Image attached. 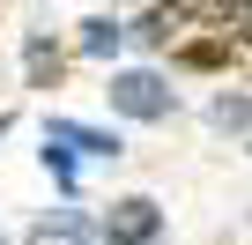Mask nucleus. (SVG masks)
Here are the masks:
<instances>
[{"mask_svg":"<svg viewBox=\"0 0 252 245\" xmlns=\"http://www.w3.org/2000/svg\"><path fill=\"white\" fill-rule=\"evenodd\" d=\"M111 111H126V119H171L178 111V89L163 82V74H149V67H134V74H111Z\"/></svg>","mask_w":252,"mask_h":245,"instance_id":"nucleus-1","label":"nucleus"},{"mask_svg":"<svg viewBox=\"0 0 252 245\" xmlns=\"http://www.w3.org/2000/svg\"><path fill=\"white\" fill-rule=\"evenodd\" d=\"M156 230H163V215H156V201H141V193H134V201H119V208L104 215V230H96V245H149Z\"/></svg>","mask_w":252,"mask_h":245,"instance_id":"nucleus-2","label":"nucleus"},{"mask_svg":"<svg viewBox=\"0 0 252 245\" xmlns=\"http://www.w3.org/2000/svg\"><path fill=\"white\" fill-rule=\"evenodd\" d=\"M45 141H52V149H82V156H119V141H111V134L74 127V119H52V127H45Z\"/></svg>","mask_w":252,"mask_h":245,"instance_id":"nucleus-3","label":"nucleus"},{"mask_svg":"<svg viewBox=\"0 0 252 245\" xmlns=\"http://www.w3.org/2000/svg\"><path fill=\"white\" fill-rule=\"evenodd\" d=\"M237 60V37L230 30H215V37H193L186 52H178V67H230Z\"/></svg>","mask_w":252,"mask_h":245,"instance_id":"nucleus-4","label":"nucleus"},{"mask_svg":"<svg viewBox=\"0 0 252 245\" xmlns=\"http://www.w3.org/2000/svg\"><path fill=\"white\" fill-rule=\"evenodd\" d=\"M30 245H96V230H89L82 215H52V223L30 230Z\"/></svg>","mask_w":252,"mask_h":245,"instance_id":"nucleus-5","label":"nucleus"},{"mask_svg":"<svg viewBox=\"0 0 252 245\" xmlns=\"http://www.w3.org/2000/svg\"><path fill=\"white\" fill-rule=\"evenodd\" d=\"M119 37H126V30H119V23H104V15H89V23H82V52H89V60L119 52Z\"/></svg>","mask_w":252,"mask_h":245,"instance_id":"nucleus-6","label":"nucleus"},{"mask_svg":"<svg viewBox=\"0 0 252 245\" xmlns=\"http://www.w3.org/2000/svg\"><path fill=\"white\" fill-rule=\"evenodd\" d=\"M208 119H215L222 134H252V97H222V104H215Z\"/></svg>","mask_w":252,"mask_h":245,"instance_id":"nucleus-7","label":"nucleus"},{"mask_svg":"<svg viewBox=\"0 0 252 245\" xmlns=\"http://www.w3.org/2000/svg\"><path fill=\"white\" fill-rule=\"evenodd\" d=\"M30 82H37V89H45V82H60V52H52L45 37L30 45Z\"/></svg>","mask_w":252,"mask_h":245,"instance_id":"nucleus-8","label":"nucleus"},{"mask_svg":"<svg viewBox=\"0 0 252 245\" xmlns=\"http://www.w3.org/2000/svg\"><path fill=\"white\" fill-rule=\"evenodd\" d=\"M45 164H52V178H60V186H74V156H67V149H52V141H45Z\"/></svg>","mask_w":252,"mask_h":245,"instance_id":"nucleus-9","label":"nucleus"},{"mask_svg":"<svg viewBox=\"0 0 252 245\" xmlns=\"http://www.w3.org/2000/svg\"><path fill=\"white\" fill-rule=\"evenodd\" d=\"M149 245H156V238H149Z\"/></svg>","mask_w":252,"mask_h":245,"instance_id":"nucleus-10","label":"nucleus"}]
</instances>
